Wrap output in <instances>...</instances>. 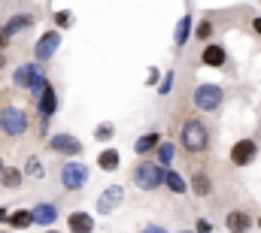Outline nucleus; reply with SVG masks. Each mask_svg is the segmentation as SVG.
<instances>
[{
    "label": "nucleus",
    "instance_id": "1",
    "mask_svg": "<svg viewBox=\"0 0 261 233\" xmlns=\"http://www.w3.org/2000/svg\"><path fill=\"white\" fill-rule=\"evenodd\" d=\"M179 142H182V149L186 152H206L210 149V127L200 121V118H189L186 124H182V130H179Z\"/></svg>",
    "mask_w": 261,
    "mask_h": 233
},
{
    "label": "nucleus",
    "instance_id": "2",
    "mask_svg": "<svg viewBox=\"0 0 261 233\" xmlns=\"http://www.w3.org/2000/svg\"><path fill=\"white\" fill-rule=\"evenodd\" d=\"M164 167L161 164H155V161H140L137 167H134V173H130V182L140 188V191H155V188H161L164 185Z\"/></svg>",
    "mask_w": 261,
    "mask_h": 233
},
{
    "label": "nucleus",
    "instance_id": "3",
    "mask_svg": "<svg viewBox=\"0 0 261 233\" xmlns=\"http://www.w3.org/2000/svg\"><path fill=\"white\" fill-rule=\"evenodd\" d=\"M222 100H225V91L219 85H213V82L197 85L195 94H192V103H195V109H200V112H216L222 106Z\"/></svg>",
    "mask_w": 261,
    "mask_h": 233
},
{
    "label": "nucleus",
    "instance_id": "4",
    "mask_svg": "<svg viewBox=\"0 0 261 233\" xmlns=\"http://www.w3.org/2000/svg\"><path fill=\"white\" fill-rule=\"evenodd\" d=\"M0 130L6 136H21L28 130V115L18 109V106H6L0 109Z\"/></svg>",
    "mask_w": 261,
    "mask_h": 233
},
{
    "label": "nucleus",
    "instance_id": "5",
    "mask_svg": "<svg viewBox=\"0 0 261 233\" xmlns=\"http://www.w3.org/2000/svg\"><path fill=\"white\" fill-rule=\"evenodd\" d=\"M61 185H64V191H82V188L88 185V167L79 164V161L64 164V170H61Z\"/></svg>",
    "mask_w": 261,
    "mask_h": 233
},
{
    "label": "nucleus",
    "instance_id": "6",
    "mask_svg": "<svg viewBox=\"0 0 261 233\" xmlns=\"http://www.w3.org/2000/svg\"><path fill=\"white\" fill-rule=\"evenodd\" d=\"M43 82H46V76H43V67H40V64H24V67L15 70V85H18V88L40 91Z\"/></svg>",
    "mask_w": 261,
    "mask_h": 233
},
{
    "label": "nucleus",
    "instance_id": "7",
    "mask_svg": "<svg viewBox=\"0 0 261 233\" xmlns=\"http://www.w3.org/2000/svg\"><path fill=\"white\" fill-rule=\"evenodd\" d=\"M255 158H258L255 139H237V142L231 145V164H234V167H249Z\"/></svg>",
    "mask_w": 261,
    "mask_h": 233
},
{
    "label": "nucleus",
    "instance_id": "8",
    "mask_svg": "<svg viewBox=\"0 0 261 233\" xmlns=\"http://www.w3.org/2000/svg\"><path fill=\"white\" fill-rule=\"evenodd\" d=\"M49 149L58 152V155H64V158H76V155H82V142H79L76 136H70V133H55V136L49 139Z\"/></svg>",
    "mask_w": 261,
    "mask_h": 233
},
{
    "label": "nucleus",
    "instance_id": "9",
    "mask_svg": "<svg viewBox=\"0 0 261 233\" xmlns=\"http://www.w3.org/2000/svg\"><path fill=\"white\" fill-rule=\"evenodd\" d=\"M58 46H61V34H58V31H49V34L40 37V43H37V49H34V58L43 64V61H49L58 52Z\"/></svg>",
    "mask_w": 261,
    "mask_h": 233
},
{
    "label": "nucleus",
    "instance_id": "10",
    "mask_svg": "<svg viewBox=\"0 0 261 233\" xmlns=\"http://www.w3.org/2000/svg\"><path fill=\"white\" fill-rule=\"evenodd\" d=\"M37 109H40V115L49 118L55 115V109H58V97H55V88L49 85V82H43L40 85V97H37Z\"/></svg>",
    "mask_w": 261,
    "mask_h": 233
},
{
    "label": "nucleus",
    "instance_id": "11",
    "mask_svg": "<svg viewBox=\"0 0 261 233\" xmlns=\"http://www.w3.org/2000/svg\"><path fill=\"white\" fill-rule=\"evenodd\" d=\"M58 221V206L55 203H37L31 209V224H40V227H52Z\"/></svg>",
    "mask_w": 261,
    "mask_h": 233
},
{
    "label": "nucleus",
    "instance_id": "12",
    "mask_svg": "<svg viewBox=\"0 0 261 233\" xmlns=\"http://www.w3.org/2000/svg\"><path fill=\"white\" fill-rule=\"evenodd\" d=\"M122 197H125V191L119 188V185H110L103 194H100V200H97V212H103V215H110L119 203H122Z\"/></svg>",
    "mask_w": 261,
    "mask_h": 233
},
{
    "label": "nucleus",
    "instance_id": "13",
    "mask_svg": "<svg viewBox=\"0 0 261 233\" xmlns=\"http://www.w3.org/2000/svg\"><path fill=\"white\" fill-rule=\"evenodd\" d=\"M67 230L70 233H94V218L88 212H70L67 215Z\"/></svg>",
    "mask_w": 261,
    "mask_h": 233
},
{
    "label": "nucleus",
    "instance_id": "14",
    "mask_svg": "<svg viewBox=\"0 0 261 233\" xmlns=\"http://www.w3.org/2000/svg\"><path fill=\"white\" fill-rule=\"evenodd\" d=\"M225 227L231 233H246V230H252V218L246 212H228L225 215Z\"/></svg>",
    "mask_w": 261,
    "mask_h": 233
},
{
    "label": "nucleus",
    "instance_id": "15",
    "mask_svg": "<svg viewBox=\"0 0 261 233\" xmlns=\"http://www.w3.org/2000/svg\"><path fill=\"white\" fill-rule=\"evenodd\" d=\"M200 61H203L206 67H222V64L228 61V55H225V49H222V46H216V43H213V46H206V49L200 52Z\"/></svg>",
    "mask_w": 261,
    "mask_h": 233
},
{
    "label": "nucleus",
    "instance_id": "16",
    "mask_svg": "<svg viewBox=\"0 0 261 233\" xmlns=\"http://www.w3.org/2000/svg\"><path fill=\"white\" fill-rule=\"evenodd\" d=\"M97 167H100L103 173H116V170H119V152H116V149H103V152L97 155Z\"/></svg>",
    "mask_w": 261,
    "mask_h": 233
},
{
    "label": "nucleus",
    "instance_id": "17",
    "mask_svg": "<svg viewBox=\"0 0 261 233\" xmlns=\"http://www.w3.org/2000/svg\"><path fill=\"white\" fill-rule=\"evenodd\" d=\"M189 188L195 191L197 197H210V194H213V179H210L206 173H195V176H192V185H189Z\"/></svg>",
    "mask_w": 261,
    "mask_h": 233
},
{
    "label": "nucleus",
    "instance_id": "18",
    "mask_svg": "<svg viewBox=\"0 0 261 233\" xmlns=\"http://www.w3.org/2000/svg\"><path fill=\"white\" fill-rule=\"evenodd\" d=\"M158 145H161V136H158L155 130H152V133H143V136L134 142L137 155H149V152H152V149H158Z\"/></svg>",
    "mask_w": 261,
    "mask_h": 233
},
{
    "label": "nucleus",
    "instance_id": "19",
    "mask_svg": "<svg viewBox=\"0 0 261 233\" xmlns=\"http://www.w3.org/2000/svg\"><path fill=\"white\" fill-rule=\"evenodd\" d=\"M6 221L12 230H24V227H31V209H18V212L6 215Z\"/></svg>",
    "mask_w": 261,
    "mask_h": 233
},
{
    "label": "nucleus",
    "instance_id": "20",
    "mask_svg": "<svg viewBox=\"0 0 261 233\" xmlns=\"http://www.w3.org/2000/svg\"><path fill=\"white\" fill-rule=\"evenodd\" d=\"M0 185H3V188H18V185H21V170L3 167V170H0Z\"/></svg>",
    "mask_w": 261,
    "mask_h": 233
},
{
    "label": "nucleus",
    "instance_id": "21",
    "mask_svg": "<svg viewBox=\"0 0 261 233\" xmlns=\"http://www.w3.org/2000/svg\"><path fill=\"white\" fill-rule=\"evenodd\" d=\"M164 185H167L173 194H186V191H189V182L179 173H164Z\"/></svg>",
    "mask_w": 261,
    "mask_h": 233
},
{
    "label": "nucleus",
    "instance_id": "22",
    "mask_svg": "<svg viewBox=\"0 0 261 233\" xmlns=\"http://www.w3.org/2000/svg\"><path fill=\"white\" fill-rule=\"evenodd\" d=\"M189 27H192V18H182L179 27H176V46H186L189 43Z\"/></svg>",
    "mask_w": 261,
    "mask_h": 233
},
{
    "label": "nucleus",
    "instance_id": "23",
    "mask_svg": "<svg viewBox=\"0 0 261 233\" xmlns=\"http://www.w3.org/2000/svg\"><path fill=\"white\" fill-rule=\"evenodd\" d=\"M170 161H173V145H170V142H164V145L158 149V161H155V164H161V167H170Z\"/></svg>",
    "mask_w": 261,
    "mask_h": 233
},
{
    "label": "nucleus",
    "instance_id": "24",
    "mask_svg": "<svg viewBox=\"0 0 261 233\" xmlns=\"http://www.w3.org/2000/svg\"><path fill=\"white\" fill-rule=\"evenodd\" d=\"M28 24H31V18H28V15H18V18H12V21H9V24H3V27H6V31H9V37H12L18 27H28Z\"/></svg>",
    "mask_w": 261,
    "mask_h": 233
},
{
    "label": "nucleus",
    "instance_id": "25",
    "mask_svg": "<svg viewBox=\"0 0 261 233\" xmlns=\"http://www.w3.org/2000/svg\"><path fill=\"white\" fill-rule=\"evenodd\" d=\"M210 34H213V24H210V21H200V24L195 27V37L200 40V43H203V40H206Z\"/></svg>",
    "mask_w": 261,
    "mask_h": 233
},
{
    "label": "nucleus",
    "instance_id": "26",
    "mask_svg": "<svg viewBox=\"0 0 261 233\" xmlns=\"http://www.w3.org/2000/svg\"><path fill=\"white\" fill-rule=\"evenodd\" d=\"M24 173H28V176H43V167H40V161H37V158H31V161L24 164Z\"/></svg>",
    "mask_w": 261,
    "mask_h": 233
},
{
    "label": "nucleus",
    "instance_id": "27",
    "mask_svg": "<svg viewBox=\"0 0 261 233\" xmlns=\"http://www.w3.org/2000/svg\"><path fill=\"white\" fill-rule=\"evenodd\" d=\"M94 136H97V139H110V136H113V124H97V127H94Z\"/></svg>",
    "mask_w": 261,
    "mask_h": 233
},
{
    "label": "nucleus",
    "instance_id": "28",
    "mask_svg": "<svg viewBox=\"0 0 261 233\" xmlns=\"http://www.w3.org/2000/svg\"><path fill=\"white\" fill-rule=\"evenodd\" d=\"M70 21H73V18H70V12H61V15H55V24H58V27H70Z\"/></svg>",
    "mask_w": 261,
    "mask_h": 233
},
{
    "label": "nucleus",
    "instance_id": "29",
    "mask_svg": "<svg viewBox=\"0 0 261 233\" xmlns=\"http://www.w3.org/2000/svg\"><path fill=\"white\" fill-rule=\"evenodd\" d=\"M9 40H12V37H9V31H6V27L0 24V52H3L6 46H9Z\"/></svg>",
    "mask_w": 261,
    "mask_h": 233
},
{
    "label": "nucleus",
    "instance_id": "30",
    "mask_svg": "<svg viewBox=\"0 0 261 233\" xmlns=\"http://www.w3.org/2000/svg\"><path fill=\"white\" fill-rule=\"evenodd\" d=\"M210 230H213V224H210L206 218H200V221L195 224V233H210Z\"/></svg>",
    "mask_w": 261,
    "mask_h": 233
},
{
    "label": "nucleus",
    "instance_id": "31",
    "mask_svg": "<svg viewBox=\"0 0 261 233\" xmlns=\"http://www.w3.org/2000/svg\"><path fill=\"white\" fill-rule=\"evenodd\" d=\"M170 85H173V73H167V76H164V85H161L158 91H161V94H167V91H170Z\"/></svg>",
    "mask_w": 261,
    "mask_h": 233
},
{
    "label": "nucleus",
    "instance_id": "32",
    "mask_svg": "<svg viewBox=\"0 0 261 233\" xmlns=\"http://www.w3.org/2000/svg\"><path fill=\"white\" fill-rule=\"evenodd\" d=\"M252 31L261 37V18H252Z\"/></svg>",
    "mask_w": 261,
    "mask_h": 233
},
{
    "label": "nucleus",
    "instance_id": "33",
    "mask_svg": "<svg viewBox=\"0 0 261 233\" xmlns=\"http://www.w3.org/2000/svg\"><path fill=\"white\" fill-rule=\"evenodd\" d=\"M143 233H167V230H161V227H146Z\"/></svg>",
    "mask_w": 261,
    "mask_h": 233
},
{
    "label": "nucleus",
    "instance_id": "34",
    "mask_svg": "<svg viewBox=\"0 0 261 233\" xmlns=\"http://www.w3.org/2000/svg\"><path fill=\"white\" fill-rule=\"evenodd\" d=\"M6 215H9V212H6V209H0V221H6Z\"/></svg>",
    "mask_w": 261,
    "mask_h": 233
},
{
    "label": "nucleus",
    "instance_id": "35",
    "mask_svg": "<svg viewBox=\"0 0 261 233\" xmlns=\"http://www.w3.org/2000/svg\"><path fill=\"white\" fill-rule=\"evenodd\" d=\"M3 64H6V58H3V52H0V67H3Z\"/></svg>",
    "mask_w": 261,
    "mask_h": 233
},
{
    "label": "nucleus",
    "instance_id": "36",
    "mask_svg": "<svg viewBox=\"0 0 261 233\" xmlns=\"http://www.w3.org/2000/svg\"><path fill=\"white\" fill-rule=\"evenodd\" d=\"M46 233H61V230H46Z\"/></svg>",
    "mask_w": 261,
    "mask_h": 233
},
{
    "label": "nucleus",
    "instance_id": "37",
    "mask_svg": "<svg viewBox=\"0 0 261 233\" xmlns=\"http://www.w3.org/2000/svg\"><path fill=\"white\" fill-rule=\"evenodd\" d=\"M0 170H3V158H0Z\"/></svg>",
    "mask_w": 261,
    "mask_h": 233
},
{
    "label": "nucleus",
    "instance_id": "38",
    "mask_svg": "<svg viewBox=\"0 0 261 233\" xmlns=\"http://www.w3.org/2000/svg\"><path fill=\"white\" fill-rule=\"evenodd\" d=\"M258 227H261V218H258Z\"/></svg>",
    "mask_w": 261,
    "mask_h": 233
},
{
    "label": "nucleus",
    "instance_id": "39",
    "mask_svg": "<svg viewBox=\"0 0 261 233\" xmlns=\"http://www.w3.org/2000/svg\"><path fill=\"white\" fill-rule=\"evenodd\" d=\"M0 233H6V230H0Z\"/></svg>",
    "mask_w": 261,
    "mask_h": 233
}]
</instances>
